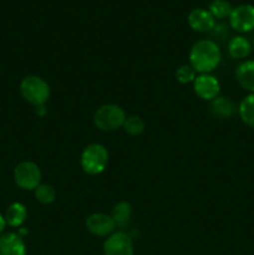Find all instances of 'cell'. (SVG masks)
Returning a JSON list of instances; mask_svg holds the SVG:
<instances>
[{
	"label": "cell",
	"instance_id": "5bb4252c",
	"mask_svg": "<svg viewBox=\"0 0 254 255\" xmlns=\"http://www.w3.org/2000/svg\"><path fill=\"white\" fill-rule=\"evenodd\" d=\"M4 218L6 222V226L12 227V228H20L27 218L26 207L20 202H14L6 208Z\"/></svg>",
	"mask_w": 254,
	"mask_h": 255
},
{
	"label": "cell",
	"instance_id": "cb8c5ba5",
	"mask_svg": "<svg viewBox=\"0 0 254 255\" xmlns=\"http://www.w3.org/2000/svg\"><path fill=\"white\" fill-rule=\"evenodd\" d=\"M253 47H254V39H253Z\"/></svg>",
	"mask_w": 254,
	"mask_h": 255
},
{
	"label": "cell",
	"instance_id": "7402d4cb",
	"mask_svg": "<svg viewBox=\"0 0 254 255\" xmlns=\"http://www.w3.org/2000/svg\"><path fill=\"white\" fill-rule=\"evenodd\" d=\"M35 114L37 115V116L42 117L45 114H46V109H45V105H41V106H36L35 107Z\"/></svg>",
	"mask_w": 254,
	"mask_h": 255
},
{
	"label": "cell",
	"instance_id": "8fae6325",
	"mask_svg": "<svg viewBox=\"0 0 254 255\" xmlns=\"http://www.w3.org/2000/svg\"><path fill=\"white\" fill-rule=\"evenodd\" d=\"M0 255H26V246L19 233L9 232L0 236Z\"/></svg>",
	"mask_w": 254,
	"mask_h": 255
},
{
	"label": "cell",
	"instance_id": "2e32d148",
	"mask_svg": "<svg viewBox=\"0 0 254 255\" xmlns=\"http://www.w3.org/2000/svg\"><path fill=\"white\" fill-rule=\"evenodd\" d=\"M110 216L112 217V219L115 221L117 227L120 228H124L127 224L129 223L132 217V207L128 202H119L117 204H115L114 208H112L111 214Z\"/></svg>",
	"mask_w": 254,
	"mask_h": 255
},
{
	"label": "cell",
	"instance_id": "7c38bea8",
	"mask_svg": "<svg viewBox=\"0 0 254 255\" xmlns=\"http://www.w3.org/2000/svg\"><path fill=\"white\" fill-rule=\"evenodd\" d=\"M236 79L242 89L249 94H254V60H246L238 65Z\"/></svg>",
	"mask_w": 254,
	"mask_h": 255
},
{
	"label": "cell",
	"instance_id": "44dd1931",
	"mask_svg": "<svg viewBox=\"0 0 254 255\" xmlns=\"http://www.w3.org/2000/svg\"><path fill=\"white\" fill-rule=\"evenodd\" d=\"M196 74V70H194L189 64L181 65L176 71V80L182 85L191 84V82H193L194 79L197 77Z\"/></svg>",
	"mask_w": 254,
	"mask_h": 255
},
{
	"label": "cell",
	"instance_id": "6da1fadb",
	"mask_svg": "<svg viewBox=\"0 0 254 255\" xmlns=\"http://www.w3.org/2000/svg\"><path fill=\"white\" fill-rule=\"evenodd\" d=\"M221 59V49L213 40H198L189 50V65L199 74H209L216 70Z\"/></svg>",
	"mask_w": 254,
	"mask_h": 255
},
{
	"label": "cell",
	"instance_id": "277c9868",
	"mask_svg": "<svg viewBox=\"0 0 254 255\" xmlns=\"http://www.w3.org/2000/svg\"><path fill=\"white\" fill-rule=\"evenodd\" d=\"M126 120L124 109L116 104H106L96 110L94 125L102 132H114L121 128Z\"/></svg>",
	"mask_w": 254,
	"mask_h": 255
},
{
	"label": "cell",
	"instance_id": "4fadbf2b",
	"mask_svg": "<svg viewBox=\"0 0 254 255\" xmlns=\"http://www.w3.org/2000/svg\"><path fill=\"white\" fill-rule=\"evenodd\" d=\"M236 111H238V109L229 97L218 96L213 101H211V105H209V112L216 119H229L236 114Z\"/></svg>",
	"mask_w": 254,
	"mask_h": 255
},
{
	"label": "cell",
	"instance_id": "30bf717a",
	"mask_svg": "<svg viewBox=\"0 0 254 255\" xmlns=\"http://www.w3.org/2000/svg\"><path fill=\"white\" fill-rule=\"evenodd\" d=\"M187 21H188V25L191 26V29L197 32L212 31L214 25H216V19L212 16L208 9H202V7L192 10L188 14Z\"/></svg>",
	"mask_w": 254,
	"mask_h": 255
},
{
	"label": "cell",
	"instance_id": "d6986e66",
	"mask_svg": "<svg viewBox=\"0 0 254 255\" xmlns=\"http://www.w3.org/2000/svg\"><path fill=\"white\" fill-rule=\"evenodd\" d=\"M35 198L37 202L41 204H50L55 201L56 198V191L51 184L41 183L37 186V188L34 191Z\"/></svg>",
	"mask_w": 254,
	"mask_h": 255
},
{
	"label": "cell",
	"instance_id": "3957f363",
	"mask_svg": "<svg viewBox=\"0 0 254 255\" xmlns=\"http://www.w3.org/2000/svg\"><path fill=\"white\" fill-rule=\"evenodd\" d=\"M109 152L101 143H91L85 147L80 158L82 171L89 176H97L106 169Z\"/></svg>",
	"mask_w": 254,
	"mask_h": 255
},
{
	"label": "cell",
	"instance_id": "603a6c76",
	"mask_svg": "<svg viewBox=\"0 0 254 255\" xmlns=\"http://www.w3.org/2000/svg\"><path fill=\"white\" fill-rule=\"evenodd\" d=\"M5 227H6V222H5L4 216H2V214L0 213V236H1L2 232H4Z\"/></svg>",
	"mask_w": 254,
	"mask_h": 255
},
{
	"label": "cell",
	"instance_id": "ac0fdd59",
	"mask_svg": "<svg viewBox=\"0 0 254 255\" xmlns=\"http://www.w3.org/2000/svg\"><path fill=\"white\" fill-rule=\"evenodd\" d=\"M232 7L231 2L228 0H212L208 4V11L211 12L214 19H226L231 15Z\"/></svg>",
	"mask_w": 254,
	"mask_h": 255
},
{
	"label": "cell",
	"instance_id": "52a82bcc",
	"mask_svg": "<svg viewBox=\"0 0 254 255\" xmlns=\"http://www.w3.org/2000/svg\"><path fill=\"white\" fill-rule=\"evenodd\" d=\"M102 249L105 255H134L131 237L122 231L115 232L107 237Z\"/></svg>",
	"mask_w": 254,
	"mask_h": 255
},
{
	"label": "cell",
	"instance_id": "9a60e30c",
	"mask_svg": "<svg viewBox=\"0 0 254 255\" xmlns=\"http://www.w3.org/2000/svg\"><path fill=\"white\" fill-rule=\"evenodd\" d=\"M228 52L232 59L243 60L251 55L252 52V44L247 37L242 35L232 37L228 42Z\"/></svg>",
	"mask_w": 254,
	"mask_h": 255
},
{
	"label": "cell",
	"instance_id": "5b68a950",
	"mask_svg": "<svg viewBox=\"0 0 254 255\" xmlns=\"http://www.w3.org/2000/svg\"><path fill=\"white\" fill-rule=\"evenodd\" d=\"M41 169L35 162L22 161L14 168V181L22 191H35L41 184Z\"/></svg>",
	"mask_w": 254,
	"mask_h": 255
},
{
	"label": "cell",
	"instance_id": "8992f818",
	"mask_svg": "<svg viewBox=\"0 0 254 255\" xmlns=\"http://www.w3.org/2000/svg\"><path fill=\"white\" fill-rule=\"evenodd\" d=\"M229 25L238 32H251L254 30V5L242 4L233 7L229 15Z\"/></svg>",
	"mask_w": 254,
	"mask_h": 255
},
{
	"label": "cell",
	"instance_id": "9c48e42d",
	"mask_svg": "<svg viewBox=\"0 0 254 255\" xmlns=\"http://www.w3.org/2000/svg\"><path fill=\"white\" fill-rule=\"evenodd\" d=\"M85 227L91 234L96 237H109L115 233L116 223L111 216L105 213H92L85 221Z\"/></svg>",
	"mask_w": 254,
	"mask_h": 255
},
{
	"label": "cell",
	"instance_id": "e0dca14e",
	"mask_svg": "<svg viewBox=\"0 0 254 255\" xmlns=\"http://www.w3.org/2000/svg\"><path fill=\"white\" fill-rule=\"evenodd\" d=\"M238 114L244 125L254 129V94L244 97L238 106Z\"/></svg>",
	"mask_w": 254,
	"mask_h": 255
},
{
	"label": "cell",
	"instance_id": "ffe728a7",
	"mask_svg": "<svg viewBox=\"0 0 254 255\" xmlns=\"http://www.w3.org/2000/svg\"><path fill=\"white\" fill-rule=\"evenodd\" d=\"M122 127L129 136H139L144 131V122L139 116H129L126 117Z\"/></svg>",
	"mask_w": 254,
	"mask_h": 255
},
{
	"label": "cell",
	"instance_id": "ba28073f",
	"mask_svg": "<svg viewBox=\"0 0 254 255\" xmlns=\"http://www.w3.org/2000/svg\"><path fill=\"white\" fill-rule=\"evenodd\" d=\"M193 90L199 99L211 102L219 96L221 84L213 75L199 74L193 81Z\"/></svg>",
	"mask_w": 254,
	"mask_h": 255
},
{
	"label": "cell",
	"instance_id": "7a4b0ae2",
	"mask_svg": "<svg viewBox=\"0 0 254 255\" xmlns=\"http://www.w3.org/2000/svg\"><path fill=\"white\" fill-rule=\"evenodd\" d=\"M20 94L22 99L34 107L45 105L50 99V86L44 79L35 75L24 77L20 82Z\"/></svg>",
	"mask_w": 254,
	"mask_h": 255
}]
</instances>
